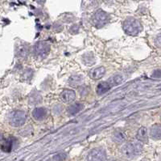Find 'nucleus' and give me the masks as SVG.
I'll list each match as a JSON object with an SVG mask.
<instances>
[{
    "label": "nucleus",
    "instance_id": "9b49d317",
    "mask_svg": "<svg viewBox=\"0 0 161 161\" xmlns=\"http://www.w3.org/2000/svg\"><path fill=\"white\" fill-rule=\"evenodd\" d=\"M106 74V69L103 66H99L97 68L92 69L90 72V76L93 80H100Z\"/></svg>",
    "mask_w": 161,
    "mask_h": 161
},
{
    "label": "nucleus",
    "instance_id": "6ab92c4d",
    "mask_svg": "<svg viewBox=\"0 0 161 161\" xmlns=\"http://www.w3.org/2000/svg\"><path fill=\"white\" fill-rule=\"evenodd\" d=\"M123 77L121 75H114L113 77H111L109 80V84H110V86L111 87H114L117 86V85H119L120 84H122L123 81Z\"/></svg>",
    "mask_w": 161,
    "mask_h": 161
},
{
    "label": "nucleus",
    "instance_id": "b1692460",
    "mask_svg": "<svg viewBox=\"0 0 161 161\" xmlns=\"http://www.w3.org/2000/svg\"><path fill=\"white\" fill-rule=\"evenodd\" d=\"M78 30H79L78 25L74 24L70 28V32H71V33H73V34H74V33H77V32H78Z\"/></svg>",
    "mask_w": 161,
    "mask_h": 161
},
{
    "label": "nucleus",
    "instance_id": "7ed1b4c3",
    "mask_svg": "<svg viewBox=\"0 0 161 161\" xmlns=\"http://www.w3.org/2000/svg\"><path fill=\"white\" fill-rule=\"evenodd\" d=\"M27 119L25 112L22 110H15L11 112L9 116V124L13 127H20L24 125Z\"/></svg>",
    "mask_w": 161,
    "mask_h": 161
},
{
    "label": "nucleus",
    "instance_id": "4be33fe9",
    "mask_svg": "<svg viewBox=\"0 0 161 161\" xmlns=\"http://www.w3.org/2000/svg\"><path fill=\"white\" fill-rule=\"evenodd\" d=\"M65 158H66V154L65 153H59L54 156V159L56 161H63L65 160Z\"/></svg>",
    "mask_w": 161,
    "mask_h": 161
},
{
    "label": "nucleus",
    "instance_id": "412c9836",
    "mask_svg": "<svg viewBox=\"0 0 161 161\" xmlns=\"http://www.w3.org/2000/svg\"><path fill=\"white\" fill-rule=\"evenodd\" d=\"M32 75H33V71L31 70H27L22 75V80L23 81H29L32 78Z\"/></svg>",
    "mask_w": 161,
    "mask_h": 161
},
{
    "label": "nucleus",
    "instance_id": "ddd939ff",
    "mask_svg": "<svg viewBox=\"0 0 161 161\" xmlns=\"http://www.w3.org/2000/svg\"><path fill=\"white\" fill-rule=\"evenodd\" d=\"M112 87L110 86V84H109V82H102L100 84H98V85L97 86L96 92L98 95H101L105 94Z\"/></svg>",
    "mask_w": 161,
    "mask_h": 161
},
{
    "label": "nucleus",
    "instance_id": "2eb2a0df",
    "mask_svg": "<svg viewBox=\"0 0 161 161\" xmlns=\"http://www.w3.org/2000/svg\"><path fill=\"white\" fill-rule=\"evenodd\" d=\"M84 109V105L81 103H75L70 105L68 109V112L70 115H75V114H78L79 112H80L82 109Z\"/></svg>",
    "mask_w": 161,
    "mask_h": 161
},
{
    "label": "nucleus",
    "instance_id": "a878e982",
    "mask_svg": "<svg viewBox=\"0 0 161 161\" xmlns=\"http://www.w3.org/2000/svg\"><path fill=\"white\" fill-rule=\"evenodd\" d=\"M37 2H38L40 4H43V3L45 2V0H37Z\"/></svg>",
    "mask_w": 161,
    "mask_h": 161
},
{
    "label": "nucleus",
    "instance_id": "f257e3e1",
    "mask_svg": "<svg viewBox=\"0 0 161 161\" xmlns=\"http://www.w3.org/2000/svg\"><path fill=\"white\" fill-rule=\"evenodd\" d=\"M123 28L127 35L137 36L142 31V25L138 20L130 17L124 21Z\"/></svg>",
    "mask_w": 161,
    "mask_h": 161
},
{
    "label": "nucleus",
    "instance_id": "4468645a",
    "mask_svg": "<svg viewBox=\"0 0 161 161\" xmlns=\"http://www.w3.org/2000/svg\"><path fill=\"white\" fill-rule=\"evenodd\" d=\"M84 78L80 75H73L69 79V84L71 87H79L83 84Z\"/></svg>",
    "mask_w": 161,
    "mask_h": 161
},
{
    "label": "nucleus",
    "instance_id": "1a4fd4ad",
    "mask_svg": "<svg viewBox=\"0 0 161 161\" xmlns=\"http://www.w3.org/2000/svg\"><path fill=\"white\" fill-rule=\"evenodd\" d=\"M127 139V135H126L125 132L123 129H115L112 134V140L116 143H122L125 142Z\"/></svg>",
    "mask_w": 161,
    "mask_h": 161
},
{
    "label": "nucleus",
    "instance_id": "f3484780",
    "mask_svg": "<svg viewBox=\"0 0 161 161\" xmlns=\"http://www.w3.org/2000/svg\"><path fill=\"white\" fill-rule=\"evenodd\" d=\"M150 134L154 139H160L161 138V125H155L151 128Z\"/></svg>",
    "mask_w": 161,
    "mask_h": 161
},
{
    "label": "nucleus",
    "instance_id": "bb28decb",
    "mask_svg": "<svg viewBox=\"0 0 161 161\" xmlns=\"http://www.w3.org/2000/svg\"><path fill=\"white\" fill-rule=\"evenodd\" d=\"M106 161H119V160H116V159H110V160H106Z\"/></svg>",
    "mask_w": 161,
    "mask_h": 161
},
{
    "label": "nucleus",
    "instance_id": "39448f33",
    "mask_svg": "<svg viewBox=\"0 0 161 161\" xmlns=\"http://www.w3.org/2000/svg\"><path fill=\"white\" fill-rule=\"evenodd\" d=\"M50 50H51L50 46L45 41H39L35 45L34 47V52L36 56L42 58L47 57L49 54Z\"/></svg>",
    "mask_w": 161,
    "mask_h": 161
},
{
    "label": "nucleus",
    "instance_id": "0eeeda50",
    "mask_svg": "<svg viewBox=\"0 0 161 161\" xmlns=\"http://www.w3.org/2000/svg\"><path fill=\"white\" fill-rule=\"evenodd\" d=\"M60 98L64 103L70 104L73 102L76 98V92L72 89H65L60 93Z\"/></svg>",
    "mask_w": 161,
    "mask_h": 161
},
{
    "label": "nucleus",
    "instance_id": "dca6fc26",
    "mask_svg": "<svg viewBox=\"0 0 161 161\" xmlns=\"http://www.w3.org/2000/svg\"><path fill=\"white\" fill-rule=\"evenodd\" d=\"M12 147H13V140L11 138H5L4 140L2 141L1 148L3 152H10L12 149Z\"/></svg>",
    "mask_w": 161,
    "mask_h": 161
},
{
    "label": "nucleus",
    "instance_id": "f8f14e48",
    "mask_svg": "<svg viewBox=\"0 0 161 161\" xmlns=\"http://www.w3.org/2000/svg\"><path fill=\"white\" fill-rule=\"evenodd\" d=\"M137 139L141 143H148V129L146 127L143 126L139 128L136 134Z\"/></svg>",
    "mask_w": 161,
    "mask_h": 161
},
{
    "label": "nucleus",
    "instance_id": "9d476101",
    "mask_svg": "<svg viewBox=\"0 0 161 161\" xmlns=\"http://www.w3.org/2000/svg\"><path fill=\"white\" fill-rule=\"evenodd\" d=\"M16 54L20 58H26L28 55L29 49L26 44L17 43L16 46Z\"/></svg>",
    "mask_w": 161,
    "mask_h": 161
},
{
    "label": "nucleus",
    "instance_id": "6e6552de",
    "mask_svg": "<svg viewBox=\"0 0 161 161\" xmlns=\"http://www.w3.org/2000/svg\"><path fill=\"white\" fill-rule=\"evenodd\" d=\"M48 115V110L44 107H39L36 108L32 112V117L34 119L38 122H41L46 118Z\"/></svg>",
    "mask_w": 161,
    "mask_h": 161
},
{
    "label": "nucleus",
    "instance_id": "20e7f679",
    "mask_svg": "<svg viewBox=\"0 0 161 161\" xmlns=\"http://www.w3.org/2000/svg\"><path fill=\"white\" fill-rule=\"evenodd\" d=\"M110 21V16L102 10H98L93 15L91 18V23L97 28L105 26Z\"/></svg>",
    "mask_w": 161,
    "mask_h": 161
},
{
    "label": "nucleus",
    "instance_id": "393cba45",
    "mask_svg": "<svg viewBox=\"0 0 161 161\" xmlns=\"http://www.w3.org/2000/svg\"><path fill=\"white\" fill-rule=\"evenodd\" d=\"M155 44L159 48H161V33L156 36V38L155 40Z\"/></svg>",
    "mask_w": 161,
    "mask_h": 161
},
{
    "label": "nucleus",
    "instance_id": "aec40b11",
    "mask_svg": "<svg viewBox=\"0 0 161 161\" xmlns=\"http://www.w3.org/2000/svg\"><path fill=\"white\" fill-rule=\"evenodd\" d=\"M42 97L40 93L32 92L29 96V103L31 104H37L41 102Z\"/></svg>",
    "mask_w": 161,
    "mask_h": 161
},
{
    "label": "nucleus",
    "instance_id": "f03ea898",
    "mask_svg": "<svg viewBox=\"0 0 161 161\" xmlns=\"http://www.w3.org/2000/svg\"><path fill=\"white\" fill-rule=\"evenodd\" d=\"M143 147L139 143H128L122 148V154L127 159H133L139 155L142 152Z\"/></svg>",
    "mask_w": 161,
    "mask_h": 161
},
{
    "label": "nucleus",
    "instance_id": "cd10ccee",
    "mask_svg": "<svg viewBox=\"0 0 161 161\" xmlns=\"http://www.w3.org/2000/svg\"><path fill=\"white\" fill-rule=\"evenodd\" d=\"M142 161H144V160H142Z\"/></svg>",
    "mask_w": 161,
    "mask_h": 161
},
{
    "label": "nucleus",
    "instance_id": "5701e85b",
    "mask_svg": "<svg viewBox=\"0 0 161 161\" xmlns=\"http://www.w3.org/2000/svg\"><path fill=\"white\" fill-rule=\"evenodd\" d=\"M152 78L155 79H161V69H157V70H154L152 74Z\"/></svg>",
    "mask_w": 161,
    "mask_h": 161
},
{
    "label": "nucleus",
    "instance_id": "a211bd4d",
    "mask_svg": "<svg viewBox=\"0 0 161 161\" xmlns=\"http://www.w3.org/2000/svg\"><path fill=\"white\" fill-rule=\"evenodd\" d=\"M82 61L86 66H92L93 64H94L95 58H94V55L92 53H87V54L83 55Z\"/></svg>",
    "mask_w": 161,
    "mask_h": 161
},
{
    "label": "nucleus",
    "instance_id": "423d86ee",
    "mask_svg": "<svg viewBox=\"0 0 161 161\" xmlns=\"http://www.w3.org/2000/svg\"><path fill=\"white\" fill-rule=\"evenodd\" d=\"M106 153L102 148H98L91 150L87 155L88 161H106Z\"/></svg>",
    "mask_w": 161,
    "mask_h": 161
}]
</instances>
